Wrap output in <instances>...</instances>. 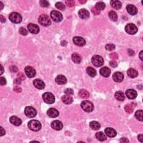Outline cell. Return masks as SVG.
<instances>
[{
	"instance_id": "9f6ffc18",
	"label": "cell",
	"mask_w": 143,
	"mask_h": 143,
	"mask_svg": "<svg viewBox=\"0 0 143 143\" xmlns=\"http://www.w3.org/2000/svg\"><path fill=\"white\" fill-rule=\"evenodd\" d=\"M21 79H20L19 78H17V79H15V83L16 84H19L21 83Z\"/></svg>"
},
{
	"instance_id": "4fadbf2b",
	"label": "cell",
	"mask_w": 143,
	"mask_h": 143,
	"mask_svg": "<svg viewBox=\"0 0 143 143\" xmlns=\"http://www.w3.org/2000/svg\"><path fill=\"white\" fill-rule=\"evenodd\" d=\"M51 126L53 129L57 131H60L63 129V125L62 122L58 120H55L51 123Z\"/></svg>"
},
{
	"instance_id": "7c38bea8",
	"label": "cell",
	"mask_w": 143,
	"mask_h": 143,
	"mask_svg": "<svg viewBox=\"0 0 143 143\" xmlns=\"http://www.w3.org/2000/svg\"><path fill=\"white\" fill-rule=\"evenodd\" d=\"M33 84L34 86L38 90H43L45 87V83L40 79H35L33 82Z\"/></svg>"
},
{
	"instance_id": "8992f818",
	"label": "cell",
	"mask_w": 143,
	"mask_h": 143,
	"mask_svg": "<svg viewBox=\"0 0 143 143\" xmlns=\"http://www.w3.org/2000/svg\"><path fill=\"white\" fill-rule=\"evenodd\" d=\"M39 22L41 25L48 26L51 24V21L49 16L46 15H42L39 18Z\"/></svg>"
},
{
	"instance_id": "816d5d0a",
	"label": "cell",
	"mask_w": 143,
	"mask_h": 143,
	"mask_svg": "<svg viewBox=\"0 0 143 143\" xmlns=\"http://www.w3.org/2000/svg\"><path fill=\"white\" fill-rule=\"evenodd\" d=\"M128 53H129V55L130 56H132L134 54V51L133 50H131V49H129Z\"/></svg>"
},
{
	"instance_id": "d4e9b609",
	"label": "cell",
	"mask_w": 143,
	"mask_h": 143,
	"mask_svg": "<svg viewBox=\"0 0 143 143\" xmlns=\"http://www.w3.org/2000/svg\"><path fill=\"white\" fill-rule=\"evenodd\" d=\"M128 75L129 77L131 78H134L137 77L138 76V72L137 70L134 68H130L127 72Z\"/></svg>"
},
{
	"instance_id": "7dc6e473",
	"label": "cell",
	"mask_w": 143,
	"mask_h": 143,
	"mask_svg": "<svg viewBox=\"0 0 143 143\" xmlns=\"http://www.w3.org/2000/svg\"><path fill=\"white\" fill-rule=\"evenodd\" d=\"M110 65H111L112 67H113V68H116L117 66H118V64H117V63L115 62V61H114V60L110 61Z\"/></svg>"
},
{
	"instance_id": "8d00e7d4",
	"label": "cell",
	"mask_w": 143,
	"mask_h": 143,
	"mask_svg": "<svg viewBox=\"0 0 143 143\" xmlns=\"http://www.w3.org/2000/svg\"><path fill=\"white\" fill-rule=\"evenodd\" d=\"M55 7L59 9V10H62V11L64 10L65 8V5L62 3V2H57V3H56Z\"/></svg>"
},
{
	"instance_id": "c3c4849f",
	"label": "cell",
	"mask_w": 143,
	"mask_h": 143,
	"mask_svg": "<svg viewBox=\"0 0 143 143\" xmlns=\"http://www.w3.org/2000/svg\"><path fill=\"white\" fill-rule=\"evenodd\" d=\"M13 90L15 91V92H17V93H19V92H21L22 91V89L20 87H18V86H16V87H15L13 88Z\"/></svg>"
},
{
	"instance_id": "8fae6325",
	"label": "cell",
	"mask_w": 143,
	"mask_h": 143,
	"mask_svg": "<svg viewBox=\"0 0 143 143\" xmlns=\"http://www.w3.org/2000/svg\"><path fill=\"white\" fill-rule=\"evenodd\" d=\"M28 30L32 34H36L39 32V27L36 24H29L27 25Z\"/></svg>"
},
{
	"instance_id": "91938a15",
	"label": "cell",
	"mask_w": 143,
	"mask_h": 143,
	"mask_svg": "<svg viewBox=\"0 0 143 143\" xmlns=\"http://www.w3.org/2000/svg\"><path fill=\"white\" fill-rule=\"evenodd\" d=\"M86 2H87L86 1H81V0H80V1H79V2H80V3H82V4H84V3H85Z\"/></svg>"
},
{
	"instance_id": "1f68e13d",
	"label": "cell",
	"mask_w": 143,
	"mask_h": 143,
	"mask_svg": "<svg viewBox=\"0 0 143 143\" xmlns=\"http://www.w3.org/2000/svg\"><path fill=\"white\" fill-rule=\"evenodd\" d=\"M86 72L87 73V74L91 77H94L96 76V74H97V72H96V71L92 67H88L86 69Z\"/></svg>"
},
{
	"instance_id": "d590c367",
	"label": "cell",
	"mask_w": 143,
	"mask_h": 143,
	"mask_svg": "<svg viewBox=\"0 0 143 143\" xmlns=\"http://www.w3.org/2000/svg\"><path fill=\"white\" fill-rule=\"evenodd\" d=\"M134 108L132 106V105H126L125 106V110L128 114H131L134 111Z\"/></svg>"
},
{
	"instance_id": "484cf974",
	"label": "cell",
	"mask_w": 143,
	"mask_h": 143,
	"mask_svg": "<svg viewBox=\"0 0 143 143\" xmlns=\"http://www.w3.org/2000/svg\"><path fill=\"white\" fill-rule=\"evenodd\" d=\"M115 97L117 100L119 101H123L125 99V96L124 93L121 91H118L115 94Z\"/></svg>"
},
{
	"instance_id": "94428289",
	"label": "cell",
	"mask_w": 143,
	"mask_h": 143,
	"mask_svg": "<svg viewBox=\"0 0 143 143\" xmlns=\"http://www.w3.org/2000/svg\"><path fill=\"white\" fill-rule=\"evenodd\" d=\"M0 3H1V6H2V7H1V10H2V8H3V3H2V2H0Z\"/></svg>"
},
{
	"instance_id": "ba28073f",
	"label": "cell",
	"mask_w": 143,
	"mask_h": 143,
	"mask_svg": "<svg viewBox=\"0 0 143 143\" xmlns=\"http://www.w3.org/2000/svg\"><path fill=\"white\" fill-rule=\"evenodd\" d=\"M50 16L54 21L59 22L63 20V16L62 13L57 11H52L50 13Z\"/></svg>"
},
{
	"instance_id": "11a10c76",
	"label": "cell",
	"mask_w": 143,
	"mask_h": 143,
	"mask_svg": "<svg viewBox=\"0 0 143 143\" xmlns=\"http://www.w3.org/2000/svg\"><path fill=\"white\" fill-rule=\"evenodd\" d=\"M4 134H5V131L2 128V127H1V137H2Z\"/></svg>"
},
{
	"instance_id": "5b68a950",
	"label": "cell",
	"mask_w": 143,
	"mask_h": 143,
	"mask_svg": "<svg viewBox=\"0 0 143 143\" xmlns=\"http://www.w3.org/2000/svg\"><path fill=\"white\" fill-rule=\"evenodd\" d=\"M92 62L95 67H100L103 65L104 63V60L102 57L100 55H95L92 58Z\"/></svg>"
},
{
	"instance_id": "7402d4cb",
	"label": "cell",
	"mask_w": 143,
	"mask_h": 143,
	"mask_svg": "<svg viewBox=\"0 0 143 143\" xmlns=\"http://www.w3.org/2000/svg\"><path fill=\"white\" fill-rule=\"evenodd\" d=\"M105 133H106V135L110 138L115 137L117 135V133L115 131V130H114V129L111 128H106V129H105Z\"/></svg>"
},
{
	"instance_id": "ab89813d",
	"label": "cell",
	"mask_w": 143,
	"mask_h": 143,
	"mask_svg": "<svg viewBox=\"0 0 143 143\" xmlns=\"http://www.w3.org/2000/svg\"><path fill=\"white\" fill-rule=\"evenodd\" d=\"M64 93L67 95H73L74 94V91L71 88H67L64 91Z\"/></svg>"
},
{
	"instance_id": "4316f807",
	"label": "cell",
	"mask_w": 143,
	"mask_h": 143,
	"mask_svg": "<svg viewBox=\"0 0 143 143\" xmlns=\"http://www.w3.org/2000/svg\"><path fill=\"white\" fill-rule=\"evenodd\" d=\"M110 3H111V5L112 7L117 9V10L120 8L122 6L121 2L118 1V0H112L110 2Z\"/></svg>"
},
{
	"instance_id": "d6a6232c",
	"label": "cell",
	"mask_w": 143,
	"mask_h": 143,
	"mask_svg": "<svg viewBox=\"0 0 143 143\" xmlns=\"http://www.w3.org/2000/svg\"><path fill=\"white\" fill-rule=\"evenodd\" d=\"M109 17L110 18V20L113 21H116L118 20V15H117L116 13L114 11H111L109 12Z\"/></svg>"
},
{
	"instance_id": "f6af8a7d",
	"label": "cell",
	"mask_w": 143,
	"mask_h": 143,
	"mask_svg": "<svg viewBox=\"0 0 143 143\" xmlns=\"http://www.w3.org/2000/svg\"><path fill=\"white\" fill-rule=\"evenodd\" d=\"M0 84H1V86L5 85V84H6V79L2 77H0Z\"/></svg>"
},
{
	"instance_id": "30bf717a",
	"label": "cell",
	"mask_w": 143,
	"mask_h": 143,
	"mask_svg": "<svg viewBox=\"0 0 143 143\" xmlns=\"http://www.w3.org/2000/svg\"><path fill=\"white\" fill-rule=\"evenodd\" d=\"M25 72L26 73V76L29 77V78H32L36 74V71L34 68H32L30 66L26 67L25 68Z\"/></svg>"
},
{
	"instance_id": "3957f363",
	"label": "cell",
	"mask_w": 143,
	"mask_h": 143,
	"mask_svg": "<svg viewBox=\"0 0 143 143\" xmlns=\"http://www.w3.org/2000/svg\"><path fill=\"white\" fill-rule=\"evenodd\" d=\"M9 19L15 24H19L22 21V16L17 12H12L9 15Z\"/></svg>"
},
{
	"instance_id": "b9f144b4",
	"label": "cell",
	"mask_w": 143,
	"mask_h": 143,
	"mask_svg": "<svg viewBox=\"0 0 143 143\" xmlns=\"http://www.w3.org/2000/svg\"><path fill=\"white\" fill-rule=\"evenodd\" d=\"M19 32L22 35H27V31L24 27H21L19 30Z\"/></svg>"
},
{
	"instance_id": "f1b7e54d",
	"label": "cell",
	"mask_w": 143,
	"mask_h": 143,
	"mask_svg": "<svg viewBox=\"0 0 143 143\" xmlns=\"http://www.w3.org/2000/svg\"><path fill=\"white\" fill-rule=\"evenodd\" d=\"M96 137L98 140H100L101 142L105 141V140L107 139L106 136L102 132H101V131L100 132L96 133Z\"/></svg>"
},
{
	"instance_id": "2e32d148",
	"label": "cell",
	"mask_w": 143,
	"mask_h": 143,
	"mask_svg": "<svg viewBox=\"0 0 143 143\" xmlns=\"http://www.w3.org/2000/svg\"><path fill=\"white\" fill-rule=\"evenodd\" d=\"M59 112L58 110L54 109V108H50L47 111V115L51 118H57L59 115Z\"/></svg>"
},
{
	"instance_id": "ac0fdd59",
	"label": "cell",
	"mask_w": 143,
	"mask_h": 143,
	"mask_svg": "<svg viewBox=\"0 0 143 143\" xmlns=\"http://www.w3.org/2000/svg\"><path fill=\"white\" fill-rule=\"evenodd\" d=\"M78 15L82 19H86V18L90 17V12H88V10L84 8L81 9V10L79 11Z\"/></svg>"
},
{
	"instance_id": "f5cc1de1",
	"label": "cell",
	"mask_w": 143,
	"mask_h": 143,
	"mask_svg": "<svg viewBox=\"0 0 143 143\" xmlns=\"http://www.w3.org/2000/svg\"><path fill=\"white\" fill-rule=\"evenodd\" d=\"M0 20H1V22L2 23H4L6 21L5 18H4L2 15H0Z\"/></svg>"
},
{
	"instance_id": "7a4b0ae2",
	"label": "cell",
	"mask_w": 143,
	"mask_h": 143,
	"mask_svg": "<svg viewBox=\"0 0 143 143\" xmlns=\"http://www.w3.org/2000/svg\"><path fill=\"white\" fill-rule=\"evenodd\" d=\"M81 107L82 108L84 111L87 112H92L94 109V106H93L92 103L87 100L83 101V102H82Z\"/></svg>"
},
{
	"instance_id": "f546056e",
	"label": "cell",
	"mask_w": 143,
	"mask_h": 143,
	"mask_svg": "<svg viewBox=\"0 0 143 143\" xmlns=\"http://www.w3.org/2000/svg\"><path fill=\"white\" fill-rule=\"evenodd\" d=\"M79 96L82 98H87L90 97V93L85 90H81L79 91Z\"/></svg>"
},
{
	"instance_id": "9a60e30c",
	"label": "cell",
	"mask_w": 143,
	"mask_h": 143,
	"mask_svg": "<svg viewBox=\"0 0 143 143\" xmlns=\"http://www.w3.org/2000/svg\"><path fill=\"white\" fill-rule=\"evenodd\" d=\"M113 77L114 80L116 82H121L123 81V79L124 78V76L123 74L121 72H116L113 74L112 76Z\"/></svg>"
},
{
	"instance_id": "6da1fadb",
	"label": "cell",
	"mask_w": 143,
	"mask_h": 143,
	"mask_svg": "<svg viewBox=\"0 0 143 143\" xmlns=\"http://www.w3.org/2000/svg\"><path fill=\"white\" fill-rule=\"evenodd\" d=\"M28 127L32 131H37L41 129V125L39 121L35 120H32L29 122Z\"/></svg>"
},
{
	"instance_id": "d6986e66",
	"label": "cell",
	"mask_w": 143,
	"mask_h": 143,
	"mask_svg": "<svg viewBox=\"0 0 143 143\" xmlns=\"http://www.w3.org/2000/svg\"><path fill=\"white\" fill-rule=\"evenodd\" d=\"M126 10L131 15H135L138 13V9L133 4H128L126 7Z\"/></svg>"
},
{
	"instance_id": "cb8c5ba5",
	"label": "cell",
	"mask_w": 143,
	"mask_h": 143,
	"mask_svg": "<svg viewBox=\"0 0 143 143\" xmlns=\"http://www.w3.org/2000/svg\"><path fill=\"white\" fill-rule=\"evenodd\" d=\"M62 101L64 102L65 104L67 105L71 104L73 101V98L70 95H67L63 96L62 97Z\"/></svg>"
},
{
	"instance_id": "6f0895ef",
	"label": "cell",
	"mask_w": 143,
	"mask_h": 143,
	"mask_svg": "<svg viewBox=\"0 0 143 143\" xmlns=\"http://www.w3.org/2000/svg\"><path fill=\"white\" fill-rule=\"evenodd\" d=\"M143 51H140V53L139 54V57L140 58V59H141L142 60H143Z\"/></svg>"
},
{
	"instance_id": "277c9868",
	"label": "cell",
	"mask_w": 143,
	"mask_h": 143,
	"mask_svg": "<svg viewBox=\"0 0 143 143\" xmlns=\"http://www.w3.org/2000/svg\"><path fill=\"white\" fill-rule=\"evenodd\" d=\"M43 98L44 101L48 104H52L55 101L54 96L49 92L44 93L43 95Z\"/></svg>"
},
{
	"instance_id": "f907efd6",
	"label": "cell",
	"mask_w": 143,
	"mask_h": 143,
	"mask_svg": "<svg viewBox=\"0 0 143 143\" xmlns=\"http://www.w3.org/2000/svg\"><path fill=\"white\" fill-rule=\"evenodd\" d=\"M120 142H121V143H129V141L127 138H123L120 139Z\"/></svg>"
},
{
	"instance_id": "9c48e42d",
	"label": "cell",
	"mask_w": 143,
	"mask_h": 143,
	"mask_svg": "<svg viewBox=\"0 0 143 143\" xmlns=\"http://www.w3.org/2000/svg\"><path fill=\"white\" fill-rule=\"evenodd\" d=\"M125 29V31L127 32V33L131 35L135 34L137 33L138 31L137 27L133 24H129L126 25Z\"/></svg>"
},
{
	"instance_id": "e0dca14e",
	"label": "cell",
	"mask_w": 143,
	"mask_h": 143,
	"mask_svg": "<svg viewBox=\"0 0 143 143\" xmlns=\"http://www.w3.org/2000/svg\"><path fill=\"white\" fill-rule=\"evenodd\" d=\"M126 95L127 97L129 99L133 100L137 97V92L136 91L133 89H130V90H128L126 92Z\"/></svg>"
},
{
	"instance_id": "680465c9",
	"label": "cell",
	"mask_w": 143,
	"mask_h": 143,
	"mask_svg": "<svg viewBox=\"0 0 143 143\" xmlns=\"http://www.w3.org/2000/svg\"><path fill=\"white\" fill-rule=\"evenodd\" d=\"M1 73H0V74L1 75L3 73V67H2V65H1Z\"/></svg>"
},
{
	"instance_id": "db71d44e",
	"label": "cell",
	"mask_w": 143,
	"mask_h": 143,
	"mask_svg": "<svg viewBox=\"0 0 143 143\" xmlns=\"http://www.w3.org/2000/svg\"><path fill=\"white\" fill-rule=\"evenodd\" d=\"M143 136L142 134H140L139 136H138V140H139V141L143 143Z\"/></svg>"
},
{
	"instance_id": "681fc988",
	"label": "cell",
	"mask_w": 143,
	"mask_h": 143,
	"mask_svg": "<svg viewBox=\"0 0 143 143\" xmlns=\"http://www.w3.org/2000/svg\"><path fill=\"white\" fill-rule=\"evenodd\" d=\"M18 78H19L20 79H21V80L22 79V80H24V79H25L24 74L22 73H20L18 74Z\"/></svg>"
},
{
	"instance_id": "f35d334b",
	"label": "cell",
	"mask_w": 143,
	"mask_h": 143,
	"mask_svg": "<svg viewBox=\"0 0 143 143\" xmlns=\"http://www.w3.org/2000/svg\"><path fill=\"white\" fill-rule=\"evenodd\" d=\"M40 4L43 7H47L49 6V3L47 1H44V0H41L40 1Z\"/></svg>"
},
{
	"instance_id": "74e56055",
	"label": "cell",
	"mask_w": 143,
	"mask_h": 143,
	"mask_svg": "<svg viewBox=\"0 0 143 143\" xmlns=\"http://www.w3.org/2000/svg\"><path fill=\"white\" fill-rule=\"evenodd\" d=\"M106 48V49L108 51H112L114 50L115 49V46L114 44H108L105 46Z\"/></svg>"
},
{
	"instance_id": "603a6c76",
	"label": "cell",
	"mask_w": 143,
	"mask_h": 143,
	"mask_svg": "<svg viewBox=\"0 0 143 143\" xmlns=\"http://www.w3.org/2000/svg\"><path fill=\"white\" fill-rule=\"evenodd\" d=\"M100 73L101 76L105 77H109L111 74V70L106 67H103L100 69Z\"/></svg>"
},
{
	"instance_id": "ee69618b",
	"label": "cell",
	"mask_w": 143,
	"mask_h": 143,
	"mask_svg": "<svg viewBox=\"0 0 143 143\" xmlns=\"http://www.w3.org/2000/svg\"><path fill=\"white\" fill-rule=\"evenodd\" d=\"M91 11H92V13L94 14V15H99V14L100 13V11L97 10V9L95 7H93L92 8V10H91Z\"/></svg>"
},
{
	"instance_id": "ffe728a7",
	"label": "cell",
	"mask_w": 143,
	"mask_h": 143,
	"mask_svg": "<svg viewBox=\"0 0 143 143\" xmlns=\"http://www.w3.org/2000/svg\"><path fill=\"white\" fill-rule=\"evenodd\" d=\"M10 123L15 126H20L22 124V121L20 118L15 116H11L10 118Z\"/></svg>"
},
{
	"instance_id": "52a82bcc",
	"label": "cell",
	"mask_w": 143,
	"mask_h": 143,
	"mask_svg": "<svg viewBox=\"0 0 143 143\" xmlns=\"http://www.w3.org/2000/svg\"><path fill=\"white\" fill-rule=\"evenodd\" d=\"M25 114L28 118H31L36 116L37 114L36 110L34 107L31 106H27L25 109Z\"/></svg>"
},
{
	"instance_id": "bcb514c9",
	"label": "cell",
	"mask_w": 143,
	"mask_h": 143,
	"mask_svg": "<svg viewBox=\"0 0 143 143\" xmlns=\"http://www.w3.org/2000/svg\"><path fill=\"white\" fill-rule=\"evenodd\" d=\"M10 69L11 72H17L18 71V68L15 66V65L11 66L10 68Z\"/></svg>"
},
{
	"instance_id": "4dcf8cb0",
	"label": "cell",
	"mask_w": 143,
	"mask_h": 143,
	"mask_svg": "<svg viewBox=\"0 0 143 143\" xmlns=\"http://www.w3.org/2000/svg\"><path fill=\"white\" fill-rule=\"evenodd\" d=\"M90 126L92 129L93 130H99L101 128L100 124L97 121H91L90 123Z\"/></svg>"
},
{
	"instance_id": "e575fe53",
	"label": "cell",
	"mask_w": 143,
	"mask_h": 143,
	"mask_svg": "<svg viewBox=\"0 0 143 143\" xmlns=\"http://www.w3.org/2000/svg\"><path fill=\"white\" fill-rule=\"evenodd\" d=\"M95 7L99 11H101L104 10L105 7V4L102 2H98L96 4Z\"/></svg>"
},
{
	"instance_id": "7bdbcfd3",
	"label": "cell",
	"mask_w": 143,
	"mask_h": 143,
	"mask_svg": "<svg viewBox=\"0 0 143 143\" xmlns=\"http://www.w3.org/2000/svg\"><path fill=\"white\" fill-rule=\"evenodd\" d=\"M109 56H110V58H111V59H112L115 60V59H118V54L116 53H111Z\"/></svg>"
},
{
	"instance_id": "836d02e7",
	"label": "cell",
	"mask_w": 143,
	"mask_h": 143,
	"mask_svg": "<svg viewBox=\"0 0 143 143\" xmlns=\"http://www.w3.org/2000/svg\"><path fill=\"white\" fill-rule=\"evenodd\" d=\"M135 118H137V120H138L139 121H143V111L142 110H138V111L135 112Z\"/></svg>"
},
{
	"instance_id": "44dd1931",
	"label": "cell",
	"mask_w": 143,
	"mask_h": 143,
	"mask_svg": "<svg viewBox=\"0 0 143 143\" xmlns=\"http://www.w3.org/2000/svg\"><path fill=\"white\" fill-rule=\"evenodd\" d=\"M55 82L58 84H60V85H63L67 83V79L63 75H59L58 76L55 78Z\"/></svg>"
},
{
	"instance_id": "60d3db41",
	"label": "cell",
	"mask_w": 143,
	"mask_h": 143,
	"mask_svg": "<svg viewBox=\"0 0 143 143\" xmlns=\"http://www.w3.org/2000/svg\"><path fill=\"white\" fill-rule=\"evenodd\" d=\"M65 3L67 4L68 6L72 7H73L74 6L75 2L74 1H72V0H68V1H65Z\"/></svg>"
},
{
	"instance_id": "83f0119b",
	"label": "cell",
	"mask_w": 143,
	"mask_h": 143,
	"mask_svg": "<svg viewBox=\"0 0 143 143\" xmlns=\"http://www.w3.org/2000/svg\"><path fill=\"white\" fill-rule=\"evenodd\" d=\"M72 59L74 63L78 64V63H81L82 60V58L81 55H79L78 54L74 53L72 55Z\"/></svg>"
},
{
	"instance_id": "5bb4252c",
	"label": "cell",
	"mask_w": 143,
	"mask_h": 143,
	"mask_svg": "<svg viewBox=\"0 0 143 143\" xmlns=\"http://www.w3.org/2000/svg\"><path fill=\"white\" fill-rule=\"evenodd\" d=\"M73 40L74 43L76 44V45L79 46H83L86 44L85 40L82 37L76 36L74 37Z\"/></svg>"
}]
</instances>
